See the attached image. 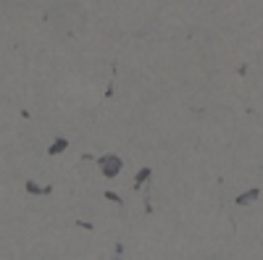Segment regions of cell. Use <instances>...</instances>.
I'll return each mask as SVG.
<instances>
[{
	"label": "cell",
	"instance_id": "cell-1",
	"mask_svg": "<svg viewBox=\"0 0 263 260\" xmlns=\"http://www.w3.org/2000/svg\"><path fill=\"white\" fill-rule=\"evenodd\" d=\"M98 166H100V171H103V176L105 179H114L116 176V173L121 171V158L119 155H100L98 158Z\"/></svg>",
	"mask_w": 263,
	"mask_h": 260
},
{
	"label": "cell",
	"instance_id": "cell-2",
	"mask_svg": "<svg viewBox=\"0 0 263 260\" xmlns=\"http://www.w3.org/2000/svg\"><path fill=\"white\" fill-rule=\"evenodd\" d=\"M260 197V189L255 187V189H248V192H242V194H239V197H237V205H250V203H255Z\"/></svg>",
	"mask_w": 263,
	"mask_h": 260
},
{
	"label": "cell",
	"instance_id": "cell-3",
	"mask_svg": "<svg viewBox=\"0 0 263 260\" xmlns=\"http://www.w3.org/2000/svg\"><path fill=\"white\" fill-rule=\"evenodd\" d=\"M66 147H69V139H63V137H61V139H55V142L48 147V153H50V155H58V153H63Z\"/></svg>",
	"mask_w": 263,
	"mask_h": 260
},
{
	"label": "cell",
	"instance_id": "cell-4",
	"mask_svg": "<svg viewBox=\"0 0 263 260\" xmlns=\"http://www.w3.org/2000/svg\"><path fill=\"white\" fill-rule=\"evenodd\" d=\"M150 173H153L150 168H142V171L137 173V176H135V189H140V187H142V184H145V182L150 179Z\"/></svg>",
	"mask_w": 263,
	"mask_h": 260
},
{
	"label": "cell",
	"instance_id": "cell-5",
	"mask_svg": "<svg viewBox=\"0 0 263 260\" xmlns=\"http://www.w3.org/2000/svg\"><path fill=\"white\" fill-rule=\"evenodd\" d=\"M27 189H29L32 194H50V192H53V187H37L34 182H29V184H27Z\"/></svg>",
	"mask_w": 263,
	"mask_h": 260
},
{
	"label": "cell",
	"instance_id": "cell-6",
	"mask_svg": "<svg viewBox=\"0 0 263 260\" xmlns=\"http://www.w3.org/2000/svg\"><path fill=\"white\" fill-rule=\"evenodd\" d=\"M105 197H108V200H111V203H124V200L119 197V194H114V192H105Z\"/></svg>",
	"mask_w": 263,
	"mask_h": 260
}]
</instances>
